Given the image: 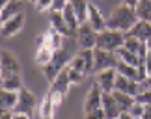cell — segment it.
Wrapping results in <instances>:
<instances>
[{
    "mask_svg": "<svg viewBox=\"0 0 151 119\" xmlns=\"http://www.w3.org/2000/svg\"><path fill=\"white\" fill-rule=\"evenodd\" d=\"M136 22H138L136 9L131 8V6H127V4H119V6H116V8L110 11V15L106 19V28L127 33Z\"/></svg>",
    "mask_w": 151,
    "mask_h": 119,
    "instance_id": "obj_1",
    "label": "cell"
},
{
    "mask_svg": "<svg viewBox=\"0 0 151 119\" xmlns=\"http://www.w3.org/2000/svg\"><path fill=\"white\" fill-rule=\"evenodd\" d=\"M71 60H73V56H71V52H69V48L63 47V48H60V50H54L52 60H50L45 67H41L43 76L47 78L49 82H52L69 63H71Z\"/></svg>",
    "mask_w": 151,
    "mask_h": 119,
    "instance_id": "obj_2",
    "label": "cell"
},
{
    "mask_svg": "<svg viewBox=\"0 0 151 119\" xmlns=\"http://www.w3.org/2000/svg\"><path fill=\"white\" fill-rule=\"evenodd\" d=\"M125 43V33L118 32V30H106L97 32V45L95 48H103V50H110V52H116L118 48L123 47Z\"/></svg>",
    "mask_w": 151,
    "mask_h": 119,
    "instance_id": "obj_3",
    "label": "cell"
},
{
    "mask_svg": "<svg viewBox=\"0 0 151 119\" xmlns=\"http://www.w3.org/2000/svg\"><path fill=\"white\" fill-rule=\"evenodd\" d=\"M93 63H95L93 48H80V52H77L71 60V65L75 69H78L84 76L93 73Z\"/></svg>",
    "mask_w": 151,
    "mask_h": 119,
    "instance_id": "obj_4",
    "label": "cell"
},
{
    "mask_svg": "<svg viewBox=\"0 0 151 119\" xmlns=\"http://www.w3.org/2000/svg\"><path fill=\"white\" fill-rule=\"evenodd\" d=\"M36 106H39L37 97L34 95L28 88H21L19 89V100H17V106L13 110V114H28L32 115Z\"/></svg>",
    "mask_w": 151,
    "mask_h": 119,
    "instance_id": "obj_5",
    "label": "cell"
},
{
    "mask_svg": "<svg viewBox=\"0 0 151 119\" xmlns=\"http://www.w3.org/2000/svg\"><path fill=\"white\" fill-rule=\"evenodd\" d=\"M93 56H95L93 73H99L104 69H116V65H118V56H116V52L103 50V48H93Z\"/></svg>",
    "mask_w": 151,
    "mask_h": 119,
    "instance_id": "obj_6",
    "label": "cell"
},
{
    "mask_svg": "<svg viewBox=\"0 0 151 119\" xmlns=\"http://www.w3.org/2000/svg\"><path fill=\"white\" fill-rule=\"evenodd\" d=\"M15 73H21L19 58L11 50L2 48V54H0V75L8 76V75H15Z\"/></svg>",
    "mask_w": 151,
    "mask_h": 119,
    "instance_id": "obj_7",
    "label": "cell"
},
{
    "mask_svg": "<svg viewBox=\"0 0 151 119\" xmlns=\"http://www.w3.org/2000/svg\"><path fill=\"white\" fill-rule=\"evenodd\" d=\"M77 41L80 48H95L97 45V30L90 22H82L77 30Z\"/></svg>",
    "mask_w": 151,
    "mask_h": 119,
    "instance_id": "obj_8",
    "label": "cell"
},
{
    "mask_svg": "<svg viewBox=\"0 0 151 119\" xmlns=\"http://www.w3.org/2000/svg\"><path fill=\"white\" fill-rule=\"evenodd\" d=\"M63 39H65V36H62L60 32L50 28L49 32H43L37 36V47H49L52 50H60L63 48Z\"/></svg>",
    "mask_w": 151,
    "mask_h": 119,
    "instance_id": "obj_9",
    "label": "cell"
},
{
    "mask_svg": "<svg viewBox=\"0 0 151 119\" xmlns=\"http://www.w3.org/2000/svg\"><path fill=\"white\" fill-rule=\"evenodd\" d=\"M116 78H118V71L116 69H104V71L95 73V84L104 93H110L116 89Z\"/></svg>",
    "mask_w": 151,
    "mask_h": 119,
    "instance_id": "obj_10",
    "label": "cell"
},
{
    "mask_svg": "<svg viewBox=\"0 0 151 119\" xmlns=\"http://www.w3.org/2000/svg\"><path fill=\"white\" fill-rule=\"evenodd\" d=\"M103 93L104 91L97 86V84L90 88V91L86 93V99H84V114L101 108V106H103Z\"/></svg>",
    "mask_w": 151,
    "mask_h": 119,
    "instance_id": "obj_11",
    "label": "cell"
},
{
    "mask_svg": "<svg viewBox=\"0 0 151 119\" xmlns=\"http://www.w3.org/2000/svg\"><path fill=\"white\" fill-rule=\"evenodd\" d=\"M24 22H26L24 11L19 13V15H15V17H11L9 21L2 22V37H13V36H17V33L22 30Z\"/></svg>",
    "mask_w": 151,
    "mask_h": 119,
    "instance_id": "obj_12",
    "label": "cell"
},
{
    "mask_svg": "<svg viewBox=\"0 0 151 119\" xmlns=\"http://www.w3.org/2000/svg\"><path fill=\"white\" fill-rule=\"evenodd\" d=\"M116 89H119V91H123V93H129V95H132V97H138L140 91H142V84L118 73V78H116Z\"/></svg>",
    "mask_w": 151,
    "mask_h": 119,
    "instance_id": "obj_13",
    "label": "cell"
},
{
    "mask_svg": "<svg viewBox=\"0 0 151 119\" xmlns=\"http://www.w3.org/2000/svg\"><path fill=\"white\" fill-rule=\"evenodd\" d=\"M49 24L52 30H56V32H60L62 36H65V37H71L75 36V33L71 32V28L67 26V22L65 19H63V11H49Z\"/></svg>",
    "mask_w": 151,
    "mask_h": 119,
    "instance_id": "obj_14",
    "label": "cell"
},
{
    "mask_svg": "<svg viewBox=\"0 0 151 119\" xmlns=\"http://www.w3.org/2000/svg\"><path fill=\"white\" fill-rule=\"evenodd\" d=\"M101 108L104 112V115H106V119H118L119 114H121V108H119V104L116 103L112 91H110V93H103V106H101Z\"/></svg>",
    "mask_w": 151,
    "mask_h": 119,
    "instance_id": "obj_15",
    "label": "cell"
},
{
    "mask_svg": "<svg viewBox=\"0 0 151 119\" xmlns=\"http://www.w3.org/2000/svg\"><path fill=\"white\" fill-rule=\"evenodd\" d=\"M123 47L127 50H131V52H134L140 60H144V58H146V54H147V45H146V41H140V39L134 37V36H127V33H125Z\"/></svg>",
    "mask_w": 151,
    "mask_h": 119,
    "instance_id": "obj_16",
    "label": "cell"
},
{
    "mask_svg": "<svg viewBox=\"0 0 151 119\" xmlns=\"http://www.w3.org/2000/svg\"><path fill=\"white\" fill-rule=\"evenodd\" d=\"M86 22H90L91 26L95 28L97 32H103V30H106V17H104L101 13V9L97 8V6H93L90 2V11H88V21Z\"/></svg>",
    "mask_w": 151,
    "mask_h": 119,
    "instance_id": "obj_17",
    "label": "cell"
},
{
    "mask_svg": "<svg viewBox=\"0 0 151 119\" xmlns=\"http://www.w3.org/2000/svg\"><path fill=\"white\" fill-rule=\"evenodd\" d=\"M73 84L69 80V75H67V67L63 69L60 75H58L54 80L50 82V91H56V93H62V95H67L69 88H71Z\"/></svg>",
    "mask_w": 151,
    "mask_h": 119,
    "instance_id": "obj_18",
    "label": "cell"
},
{
    "mask_svg": "<svg viewBox=\"0 0 151 119\" xmlns=\"http://www.w3.org/2000/svg\"><path fill=\"white\" fill-rule=\"evenodd\" d=\"M127 36H134V37L140 39V41H147V39H151V22L138 19L136 24L127 32Z\"/></svg>",
    "mask_w": 151,
    "mask_h": 119,
    "instance_id": "obj_19",
    "label": "cell"
},
{
    "mask_svg": "<svg viewBox=\"0 0 151 119\" xmlns=\"http://www.w3.org/2000/svg\"><path fill=\"white\" fill-rule=\"evenodd\" d=\"M39 117L41 119H54V112H56V103H54V99H52V95L47 93L45 97L41 99V103H39Z\"/></svg>",
    "mask_w": 151,
    "mask_h": 119,
    "instance_id": "obj_20",
    "label": "cell"
},
{
    "mask_svg": "<svg viewBox=\"0 0 151 119\" xmlns=\"http://www.w3.org/2000/svg\"><path fill=\"white\" fill-rule=\"evenodd\" d=\"M19 13H22V2L21 0H9V2L6 6H2V9H0V21L6 22V21H9L11 17H15Z\"/></svg>",
    "mask_w": 151,
    "mask_h": 119,
    "instance_id": "obj_21",
    "label": "cell"
},
{
    "mask_svg": "<svg viewBox=\"0 0 151 119\" xmlns=\"http://www.w3.org/2000/svg\"><path fill=\"white\" fill-rule=\"evenodd\" d=\"M17 100H19V91H13V89H2L0 91V104H2V110L13 112L17 106Z\"/></svg>",
    "mask_w": 151,
    "mask_h": 119,
    "instance_id": "obj_22",
    "label": "cell"
},
{
    "mask_svg": "<svg viewBox=\"0 0 151 119\" xmlns=\"http://www.w3.org/2000/svg\"><path fill=\"white\" fill-rule=\"evenodd\" d=\"M69 4H71L73 11L77 13L80 24L88 21V11H90V2H88V0H71Z\"/></svg>",
    "mask_w": 151,
    "mask_h": 119,
    "instance_id": "obj_23",
    "label": "cell"
},
{
    "mask_svg": "<svg viewBox=\"0 0 151 119\" xmlns=\"http://www.w3.org/2000/svg\"><path fill=\"white\" fill-rule=\"evenodd\" d=\"M112 95H114L116 103L119 104L121 112L129 110L131 106H132V104L136 103V97H132V95H129V93H123V91H119V89H114V91H112Z\"/></svg>",
    "mask_w": 151,
    "mask_h": 119,
    "instance_id": "obj_24",
    "label": "cell"
},
{
    "mask_svg": "<svg viewBox=\"0 0 151 119\" xmlns=\"http://www.w3.org/2000/svg\"><path fill=\"white\" fill-rule=\"evenodd\" d=\"M21 88H24L22 86V75L21 73L2 76V89H13V91H19Z\"/></svg>",
    "mask_w": 151,
    "mask_h": 119,
    "instance_id": "obj_25",
    "label": "cell"
},
{
    "mask_svg": "<svg viewBox=\"0 0 151 119\" xmlns=\"http://www.w3.org/2000/svg\"><path fill=\"white\" fill-rule=\"evenodd\" d=\"M116 56H118V61H123V63H129V65H134V67H138L142 63V60L138 58L134 52L127 50L125 47H121V48L116 50Z\"/></svg>",
    "mask_w": 151,
    "mask_h": 119,
    "instance_id": "obj_26",
    "label": "cell"
},
{
    "mask_svg": "<svg viewBox=\"0 0 151 119\" xmlns=\"http://www.w3.org/2000/svg\"><path fill=\"white\" fill-rule=\"evenodd\" d=\"M52 54H54L52 48H49V47H37L36 54H34V61H36L39 67H45L52 60Z\"/></svg>",
    "mask_w": 151,
    "mask_h": 119,
    "instance_id": "obj_27",
    "label": "cell"
},
{
    "mask_svg": "<svg viewBox=\"0 0 151 119\" xmlns=\"http://www.w3.org/2000/svg\"><path fill=\"white\" fill-rule=\"evenodd\" d=\"M116 71H118L119 75H123V76H129V78H132V80L140 82V71H138V67H134V65H129V63H123V61H118Z\"/></svg>",
    "mask_w": 151,
    "mask_h": 119,
    "instance_id": "obj_28",
    "label": "cell"
},
{
    "mask_svg": "<svg viewBox=\"0 0 151 119\" xmlns=\"http://www.w3.org/2000/svg\"><path fill=\"white\" fill-rule=\"evenodd\" d=\"M134 9H136L138 19L151 22V0H140V2H138V6H136Z\"/></svg>",
    "mask_w": 151,
    "mask_h": 119,
    "instance_id": "obj_29",
    "label": "cell"
},
{
    "mask_svg": "<svg viewBox=\"0 0 151 119\" xmlns=\"http://www.w3.org/2000/svg\"><path fill=\"white\" fill-rule=\"evenodd\" d=\"M67 75H69V80H71L73 86H78V84L84 80V75H82V73H80L78 69H75L71 63L67 65Z\"/></svg>",
    "mask_w": 151,
    "mask_h": 119,
    "instance_id": "obj_30",
    "label": "cell"
},
{
    "mask_svg": "<svg viewBox=\"0 0 151 119\" xmlns=\"http://www.w3.org/2000/svg\"><path fill=\"white\" fill-rule=\"evenodd\" d=\"M144 110H146V104H142L140 100H136V103L132 104V106H131V108L127 110V112H129V114H131L132 117H134V119H142Z\"/></svg>",
    "mask_w": 151,
    "mask_h": 119,
    "instance_id": "obj_31",
    "label": "cell"
},
{
    "mask_svg": "<svg viewBox=\"0 0 151 119\" xmlns=\"http://www.w3.org/2000/svg\"><path fill=\"white\" fill-rule=\"evenodd\" d=\"M34 8H36L37 13H43V11H50L52 8V0H32Z\"/></svg>",
    "mask_w": 151,
    "mask_h": 119,
    "instance_id": "obj_32",
    "label": "cell"
},
{
    "mask_svg": "<svg viewBox=\"0 0 151 119\" xmlns=\"http://www.w3.org/2000/svg\"><path fill=\"white\" fill-rule=\"evenodd\" d=\"M136 100H140V103L146 104V106H151V89H142L140 95L136 97Z\"/></svg>",
    "mask_w": 151,
    "mask_h": 119,
    "instance_id": "obj_33",
    "label": "cell"
},
{
    "mask_svg": "<svg viewBox=\"0 0 151 119\" xmlns=\"http://www.w3.org/2000/svg\"><path fill=\"white\" fill-rule=\"evenodd\" d=\"M69 2H71V0H52V11H63L69 6Z\"/></svg>",
    "mask_w": 151,
    "mask_h": 119,
    "instance_id": "obj_34",
    "label": "cell"
},
{
    "mask_svg": "<svg viewBox=\"0 0 151 119\" xmlns=\"http://www.w3.org/2000/svg\"><path fill=\"white\" fill-rule=\"evenodd\" d=\"M84 119H106V115H104L103 108H99V110H93V112L84 114Z\"/></svg>",
    "mask_w": 151,
    "mask_h": 119,
    "instance_id": "obj_35",
    "label": "cell"
},
{
    "mask_svg": "<svg viewBox=\"0 0 151 119\" xmlns=\"http://www.w3.org/2000/svg\"><path fill=\"white\" fill-rule=\"evenodd\" d=\"M142 61H144V65H146V69H147V73H149V75H151V52H147V54H146V58H144Z\"/></svg>",
    "mask_w": 151,
    "mask_h": 119,
    "instance_id": "obj_36",
    "label": "cell"
},
{
    "mask_svg": "<svg viewBox=\"0 0 151 119\" xmlns=\"http://www.w3.org/2000/svg\"><path fill=\"white\" fill-rule=\"evenodd\" d=\"M142 89H151V75H147V78L142 82Z\"/></svg>",
    "mask_w": 151,
    "mask_h": 119,
    "instance_id": "obj_37",
    "label": "cell"
},
{
    "mask_svg": "<svg viewBox=\"0 0 151 119\" xmlns=\"http://www.w3.org/2000/svg\"><path fill=\"white\" fill-rule=\"evenodd\" d=\"M0 119H15V117H13V112L2 110V117H0Z\"/></svg>",
    "mask_w": 151,
    "mask_h": 119,
    "instance_id": "obj_38",
    "label": "cell"
},
{
    "mask_svg": "<svg viewBox=\"0 0 151 119\" xmlns=\"http://www.w3.org/2000/svg\"><path fill=\"white\" fill-rule=\"evenodd\" d=\"M142 119H151V106H146V110H144Z\"/></svg>",
    "mask_w": 151,
    "mask_h": 119,
    "instance_id": "obj_39",
    "label": "cell"
},
{
    "mask_svg": "<svg viewBox=\"0 0 151 119\" xmlns=\"http://www.w3.org/2000/svg\"><path fill=\"white\" fill-rule=\"evenodd\" d=\"M138 2H140V0H123V4L131 6V8H136V6H138Z\"/></svg>",
    "mask_w": 151,
    "mask_h": 119,
    "instance_id": "obj_40",
    "label": "cell"
},
{
    "mask_svg": "<svg viewBox=\"0 0 151 119\" xmlns=\"http://www.w3.org/2000/svg\"><path fill=\"white\" fill-rule=\"evenodd\" d=\"M118 119H134V117H132L129 112L125 110V112H121V114H119V117H118Z\"/></svg>",
    "mask_w": 151,
    "mask_h": 119,
    "instance_id": "obj_41",
    "label": "cell"
},
{
    "mask_svg": "<svg viewBox=\"0 0 151 119\" xmlns=\"http://www.w3.org/2000/svg\"><path fill=\"white\" fill-rule=\"evenodd\" d=\"M15 119H32V115H28V114H13Z\"/></svg>",
    "mask_w": 151,
    "mask_h": 119,
    "instance_id": "obj_42",
    "label": "cell"
},
{
    "mask_svg": "<svg viewBox=\"0 0 151 119\" xmlns=\"http://www.w3.org/2000/svg\"><path fill=\"white\" fill-rule=\"evenodd\" d=\"M146 45H147V52H151V39H147Z\"/></svg>",
    "mask_w": 151,
    "mask_h": 119,
    "instance_id": "obj_43",
    "label": "cell"
},
{
    "mask_svg": "<svg viewBox=\"0 0 151 119\" xmlns=\"http://www.w3.org/2000/svg\"><path fill=\"white\" fill-rule=\"evenodd\" d=\"M8 2H9V0H0V4H2V6H6Z\"/></svg>",
    "mask_w": 151,
    "mask_h": 119,
    "instance_id": "obj_44",
    "label": "cell"
}]
</instances>
